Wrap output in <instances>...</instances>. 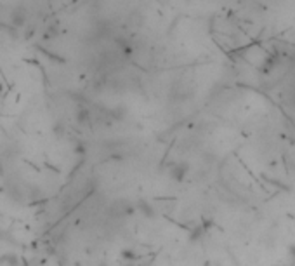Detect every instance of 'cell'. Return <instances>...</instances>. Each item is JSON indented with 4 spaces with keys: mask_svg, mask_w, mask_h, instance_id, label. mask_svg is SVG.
I'll return each instance as SVG.
<instances>
[{
    "mask_svg": "<svg viewBox=\"0 0 295 266\" xmlns=\"http://www.w3.org/2000/svg\"><path fill=\"white\" fill-rule=\"evenodd\" d=\"M186 174H187L186 164H172V165L168 167V178H170L172 181L181 183V181L186 178Z\"/></svg>",
    "mask_w": 295,
    "mask_h": 266,
    "instance_id": "1",
    "label": "cell"
},
{
    "mask_svg": "<svg viewBox=\"0 0 295 266\" xmlns=\"http://www.w3.org/2000/svg\"><path fill=\"white\" fill-rule=\"evenodd\" d=\"M137 207H139V211L143 212L146 218H153V216H155V207L148 202V200H139Z\"/></svg>",
    "mask_w": 295,
    "mask_h": 266,
    "instance_id": "2",
    "label": "cell"
},
{
    "mask_svg": "<svg viewBox=\"0 0 295 266\" xmlns=\"http://www.w3.org/2000/svg\"><path fill=\"white\" fill-rule=\"evenodd\" d=\"M0 265H9V266H16L18 258L14 254H4L0 258Z\"/></svg>",
    "mask_w": 295,
    "mask_h": 266,
    "instance_id": "3",
    "label": "cell"
}]
</instances>
